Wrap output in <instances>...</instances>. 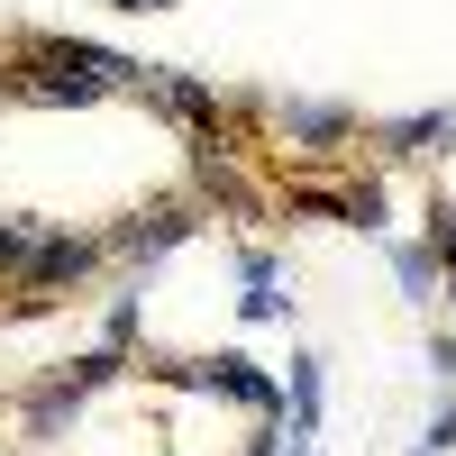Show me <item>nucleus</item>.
Segmentation results:
<instances>
[{
    "mask_svg": "<svg viewBox=\"0 0 456 456\" xmlns=\"http://www.w3.org/2000/svg\"><path fill=\"white\" fill-rule=\"evenodd\" d=\"M238 456H283V420H256V438H247Z\"/></svg>",
    "mask_w": 456,
    "mask_h": 456,
    "instance_id": "16",
    "label": "nucleus"
},
{
    "mask_svg": "<svg viewBox=\"0 0 456 456\" xmlns=\"http://www.w3.org/2000/svg\"><path fill=\"white\" fill-rule=\"evenodd\" d=\"M37 238H46V228H37V219H0V283H19V274H28Z\"/></svg>",
    "mask_w": 456,
    "mask_h": 456,
    "instance_id": "11",
    "label": "nucleus"
},
{
    "mask_svg": "<svg viewBox=\"0 0 456 456\" xmlns=\"http://www.w3.org/2000/svg\"><path fill=\"white\" fill-rule=\"evenodd\" d=\"M374 156L384 165H411V156H447L456 146V110H411V119H374Z\"/></svg>",
    "mask_w": 456,
    "mask_h": 456,
    "instance_id": "7",
    "label": "nucleus"
},
{
    "mask_svg": "<svg viewBox=\"0 0 456 456\" xmlns=\"http://www.w3.org/2000/svg\"><path fill=\"white\" fill-rule=\"evenodd\" d=\"M338 228H365V238H384V183H374V174L338 183Z\"/></svg>",
    "mask_w": 456,
    "mask_h": 456,
    "instance_id": "10",
    "label": "nucleus"
},
{
    "mask_svg": "<svg viewBox=\"0 0 456 456\" xmlns=\"http://www.w3.org/2000/svg\"><path fill=\"white\" fill-rule=\"evenodd\" d=\"M238 283L247 292H283V256L274 247H238Z\"/></svg>",
    "mask_w": 456,
    "mask_h": 456,
    "instance_id": "13",
    "label": "nucleus"
},
{
    "mask_svg": "<svg viewBox=\"0 0 456 456\" xmlns=\"http://www.w3.org/2000/svg\"><path fill=\"white\" fill-rule=\"evenodd\" d=\"M137 55L119 46H92V37H55V28H28L10 64H0V92L37 101V110H92L101 92H137Z\"/></svg>",
    "mask_w": 456,
    "mask_h": 456,
    "instance_id": "1",
    "label": "nucleus"
},
{
    "mask_svg": "<svg viewBox=\"0 0 456 456\" xmlns=\"http://www.w3.org/2000/svg\"><path fill=\"white\" fill-rule=\"evenodd\" d=\"M393 274H402V301H420V311H429V301H438V247H429V238H402V247H393Z\"/></svg>",
    "mask_w": 456,
    "mask_h": 456,
    "instance_id": "9",
    "label": "nucleus"
},
{
    "mask_svg": "<svg viewBox=\"0 0 456 456\" xmlns=\"http://www.w3.org/2000/svg\"><path fill=\"white\" fill-rule=\"evenodd\" d=\"M411 456H456V393L429 411V429H420V447H411Z\"/></svg>",
    "mask_w": 456,
    "mask_h": 456,
    "instance_id": "14",
    "label": "nucleus"
},
{
    "mask_svg": "<svg viewBox=\"0 0 456 456\" xmlns=\"http://www.w3.org/2000/svg\"><path fill=\"white\" fill-rule=\"evenodd\" d=\"M429 374H438V393H456V338H447V329L429 338Z\"/></svg>",
    "mask_w": 456,
    "mask_h": 456,
    "instance_id": "15",
    "label": "nucleus"
},
{
    "mask_svg": "<svg viewBox=\"0 0 456 456\" xmlns=\"http://www.w3.org/2000/svg\"><path fill=\"white\" fill-rule=\"evenodd\" d=\"M137 101L165 110L183 137H228V101H219V83H201V73H183V64H146V73H137ZM228 146H238V137H228Z\"/></svg>",
    "mask_w": 456,
    "mask_h": 456,
    "instance_id": "4",
    "label": "nucleus"
},
{
    "mask_svg": "<svg viewBox=\"0 0 456 456\" xmlns=\"http://www.w3.org/2000/svg\"><path fill=\"white\" fill-rule=\"evenodd\" d=\"M283 456H311V447H301V438H292V447H283Z\"/></svg>",
    "mask_w": 456,
    "mask_h": 456,
    "instance_id": "18",
    "label": "nucleus"
},
{
    "mask_svg": "<svg viewBox=\"0 0 456 456\" xmlns=\"http://www.w3.org/2000/svg\"><path fill=\"white\" fill-rule=\"evenodd\" d=\"M101 347H137V283L101 301Z\"/></svg>",
    "mask_w": 456,
    "mask_h": 456,
    "instance_id": "12",
    "label": "nucleus"
},
{
    "mask_svg": "<svg viewBox=\"0 0 456 456\" xmlns=\"http://www.w3.org/2000/svg\"><path fill=\"white\" fill-rule=\"evenodd\" d=\"M201 228H210L201 192H165V201H146V210H128V219H110L101 247L119 256V265H165L183 238H201Z\"/></svg>",
    "mask_w": 456,
    "mask_h": 456,
    "instance_id": "3",
    "label": "nucleus"
},
{
    "mask_svg": "<svg viewBox=\"0 0 456 456\" xmlns=\"http://www.w3.org/2000/svg\"><path fill=\"white\" fill-rule=\"evenodd\" d=\"M110 10H174V0H110Z\"/></svg>",
    "mask_w": 456,
    "mask_h": 456,
    "instance_id": "17",
    "label": "nucleus"
},
{
    "mask_svg": "<svg viewBox=\"0 0 456 456\" xmlns=\"http://www.w3.org/2000/svg\"><path fill=\"white\" fill-rule=\"evenodd\" d=\"M283 411H292V438H320V420H329V374H320V356H311V347H292Z\"/></svg>",
    "mask_w": 456,
    "mask_h": 456,
    "instance_id": "8",
    "label": "nucleus"
},
{
    "mask_svg": "<svg viewBox=\"0 0 456 456\" xmlns=\"http://www.w3.org/2000/svg\"><path fill=\"white\" fill-rule=\"evenodd\" d=\"M101 228H46V238H37V256H28V274L10 283V292H46V301H64L73 283H92L101 274Z\"/></svg>",
    "mask_w": 456,
    "mask_h": 456,
    "instance_id": "6",
    "label": "nucleus"
},
{
    "mask_svg": "<svg viewBox=\"0 0 456 456\" xmlns=\"http://www.w3.org/2000/svg\"><path fill=\"white\" fill-rule=\"evenodd\" d=\"M274 128H283L292 156H338V146L365 128V110L338 101V92H283V101H274Z\"/></svg>",
    "mask_w": 456,
    "mask_h": 456,
    "instance_id": "5",
    "label": "nucleus"
},
{
    "mask_svg": "<svg viewBox=\"0 0 456 456\" xmlns=\"http://www.w3.org/2000/svg\"><path fill=\"white\" fill-rule=\"evenodd\" d=\"M128 365H137L128 347H92V356H64V365H46V374H37V384L19 393V429H28L37 447H55V438H64V420H73V411H83L101 384H119Z\"/></svg>",
    "mask_w": 456,
    "mask_h": 456,
    "instance_id": "2",
    "label": "nucleus"
}]
</instances>
